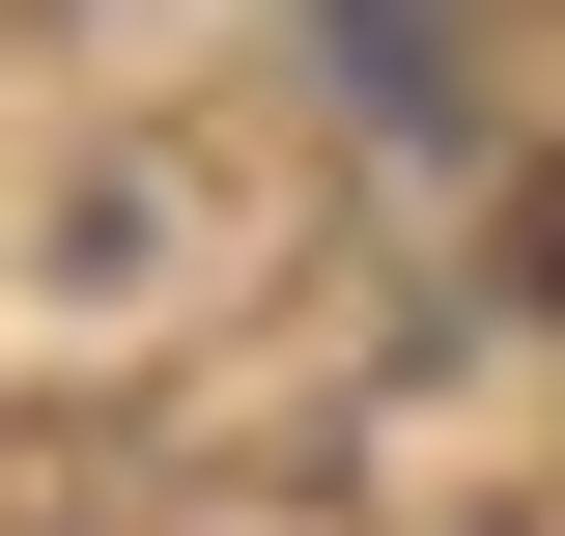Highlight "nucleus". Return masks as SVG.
<instances>
[{
    "label": "nucleus",
    "instance_id": "obj_1",
    "mask_svg": "<svg viewBox=\"0 0 565 536\" xmlns=\"http://www.w3.org/2000/svg\"><path fill=\"white\" fill-rule=\"evenodd\" d=\"M509 255H537V311H565V170H537V226H509Z\"/></svg>",
    "mask_w": 565,
    "mask_h": 536
}]
</instances>
